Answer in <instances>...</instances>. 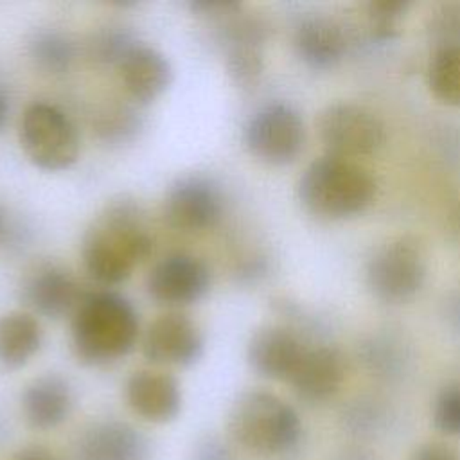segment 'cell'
<instances>
[{"label":"cell","instance_id":"cell-1","mask_svg":"<svg viewBox=\"0 0 460 460\" xmlns=\"http://www.w3.org/2000/svg\"><path fill=\"white\" fill-rule=\"evenodd\" d=\"M155 248L144 208L129 198L106 203L83 235L81 257L86 273L104 286L128 280Z\"/></svg>","mask_w":460,"mask_h":460},{"label":"cell","instance_id":"cell-2","mask_svg":"<svg viewBox=\"0 0 460 460\" xmlns=\"http://www.w3.org/2000/svg\"><path fill=\"white\" fill-rule=\"evenodd\" d=\"M138 331V314L128 298L113 291L84 293L72 313V350L84 365H110L135 349Z\"/></svg>","mask_w":460,"mask_h":460},{"label":"cell","instance_id":"cell-3","mask_svg":"<svg viewBox=\"0 0 460 460\" xmlns=\"http://www.w3.org/2000/svg\"><path fill=\"white\" fill-rule=\"evenodd\" d=\"M376 178L352 158L325 153L313 160L298 180V199L323 219H343L363 212L376 196Z\"/></svg>","mask_w":460,"mask_h":460},{"label":"cell","instance_id":"cell-4","mask_svg":"<svg viewBox=\"0 0 460 460\" xmlns=\"http://www.w3.org/2000/svg\"><path fill=\"white\" fill-rule=\"evenodd\" d=\"M226 429L239 447L261 456L291 453L302 437L295 408L268 390L243 392L228 411Z\"/></svg>","mask_w":460,"mask_h":460},{"label":"cell","instance_id":"cell-5","mask_svg":"<svg viewBox=\"0 0 460 460\" xmlns=\"http://www.w3.org/2000/svg\"><path fill=\"white\" fill-rule=\"evenodd\" d=\"M428 271L426 248L415 235H399L370 255L365 279L368 289L383 302L410 300L424 284Z\"/></svg>","mask_w":460,"mask_h":460},{"label":"cell","instance_id":"cell-6","mask_svg":"<svg viewBox=\"0 0 460 460\" xmlns=\"http://www.w3.org/2000/svg\"><path fill=\"white\" fill-rule=\"evenodd\" d=\"M20 146L38 169L63 171L79 156V135L68 115L54 104L32 102L20 120Z\"/></svg>","mask_w":460,"mask_h":460},{"label":"cell","instance_id":"cell-7","mask_svg":"<svg viewBox=\"0 0 460 460\" xmlns=\"http://www.w3.org/2000/svg\"><path fill=\"white\" fill-rule=\"evenodd\" d=\"M316 133L329 155L352 160L376 153L386 138L381 119L356 102L327 104L316 117Z\"/></svg>","mask_w":460,"mask_h":460},{"label":"cell","instance_id":"cell-8","mask_svg":"<svg viewBox=\"0 0 460 460\" xmlns=\"http://www.w3.org/2000/svg\"><path fill=\"white\" fill-rule=\"evenodd\" d=\"M243 140L257 160L268 165H288L304 149L305 128L295 108L286 102H270L248 119Z\"/></svg>","mask_w":460,"mask_h":460},{"label":"cell","instance_id":"cell-9","mask_svg":"<svg viewBox=\"0 0 460 460\" xmlns=\"http://www.w3.org/2000/svg\"><path fill=\"white\" fill-rule=\"evenodd\" d=\"M217 38L225 47V68L235 86L252 90L257 86L264 70V41L268 40V23L257 14L243 13L217 22Z\"/></svg>","mask_w":460,"mask_h":460},{"label":"cell","instance_id":"cell-10","mask_svg":"<svg viewBox=\"0 0 460 460\" xmlns=\"http://www.w3.org/2000/svg\"><path fill=\"white\" fill-rule=\"evenodd\" d=\"M210 268L199 257L172 253L149 270L146 291L160 305L183 307L201 300L210 288Z\"/></svg>","mask_w":460,"mask_h":460},{"label":"cell","instance_id":"cell-11","mask_svg":"<svg viewBox=\"0 0 460 460\" xmlns=\"http://www.w3.org/2000/svg\"><path fill=\"white\" fill-rule=\"evenodd\" d=\"M203 347L199 327L180 311L158 314L142 338L144 358L162 367H190L201 358Z\"/></svg>","mask_w":460,"mask_h":460},{"label":"cell","instance_id":"cell-12","mask_svg":"<svg viewBox=\"0 0 460 460\" xmlns=\"http://www.w3.org/2000/svg\"><path fill=\"white\" fill-rule=\"evenodd\" d=\"M164 219L181 232L214 228L223 216V198L217 187L203 176H185L171 185L164 199Z\"/></svg>","mask_w":460,"mask_h":460},{"label":"cell","instance_id":"cell-13","mask_svg":"<svg viewBox=\"0 0 460 460\" xmlns=\"http://www.w3.org/2000/svg\"><path fill=\"white\" fill-rule=\"evenodd\" d=\"M74 460H151L147 437L129 422L95 420L74 442Z\"/></svg>","mask_w":460,"mask_h":460},{"label":"cell","instance_id":"cell-14","mask_svg":"<svg viewBox=\"0 0 460 460\" xmlns=\"http://www.w3.org/2000/svg\"><path fill=\"white\" fill-rule=\"evenodd\" d=\"M307 347L295 331L284 325H262L252 334L246 358L259 376L289 383Z\"/></svg>","mask_w":460,"mask_h":460},{"label":"cell","instance_id":"cell-15","mask_svg":"<svg viewBox=\"0 0 460 460\" xmlns=\"http://www.w3.org/2000/svg\"><path fill=\"white\" fill-rule=\"evenodd\" d=\"M126 402L142 420L165 424L181 410V388L178 379L164 370L140 368L131 372L124 386Z\"/></svg>","mask_w":460,"mask_h":460},{"label":"cell","instance_id":"cell-16","mask_svg":"<svg viewBox=\"0 0 460 460\" xmlns=\"http://www.w3.org/2000/svg\"><path fill=\"white\" fill-rule=\"evenodd\" d=\"M22 296L34 313L58 320L72 314L84 293L72 273L49 264L27 277L22 288Z\"/></svg>","mask_w":460,"mask_h":460},{"label":"cell","instance_id":"cell-17","mask_svg":"<svg viewBox=\"0 0 460 460\" xmlns=\"http://www.w3.org/2000/svg\"><path fill=\"white\" fill-rule=\"evenodd\" d=\"M293 47L296 56L314 70L336 66L347 52L343 27L329 16L307 14L293 29Z\"/></svg>","mask_w":460,"mask_h":460},{"label":"cell","instance_id":"cell-18","mask_svg":"<svg viewBox=\"0 0 460 460\" xmlns=\"http://www.w3.org/2000/svg\"><path fill=\"white\" fill-rule=\"evenodd\" d=\"M74 392L59 374L34 377L22 394V413L25 422L40 431L61 426L72 413Z\"/></svg>","mask_w":460,"mask_h":460},{"label":"cell","instance_id":"cell-19","mask_svg":"<svg viewBox=\"0 0 460 460\" xmlns=\"http://www.w3.org/2000/svg\"><path fill=\"white\" fill-rule=\"evenodd\" d=\"M343 377L345 363L334 347L309 345L288 385L298 399L322 402L340 390Z\"/></svg>","mask_w":460,"mask_h":460},{"label":"cell","instance_id":"cell-20","mask_svg":"<svg viewBox=\"0 0 460 460\" xmlns=\"http://www.w3.org/2000/svg\"><path fill=\"white\" fill-rule=\"evenodd\" d=\"M126 93L138 104L158 99L172 81L167 58L153 47L137 43L117 66Z\"/></svg>","mask_w":460,"mask_h":460},{"label":"cell","instance_id":"cell-21","mask_svg":"<svg viewBox=\"0 0 460 460\" xmlns=\"http://www.w3.org/2000/svg\"><path fill=\"white\" fill-rule=\"evenodd\" d=\"M43 331L34 314L9 311L0 314V367L18 370L40 350Z\"/></svg>","mask_w":460,"mask_h":460},{"label":"cell","instance_id":"cell-22","mask_svg":"<svg viewBox=\"0 0 460 460\" xmlns=\"http://www.w3.org/2000/svg\"><path fill=\"white\" fill-rule=\"evenodd\" d=\"M29 58L32 65L47 75L65 74L74 61V43L72 40L59 31L45 29L32 34L27 45Z\"/></svg>","mask_w":460,"mask_h":460},{"label":"cell","instance_id":"cell-23","mask_svg":"<svg viewBox=\"0 0 460 460\" xmlns=\"http://www.w3.org/2000/svg\"><path fill=\"white\" fill-rule=\"evenodd\" d=\"M142 129L140 113L119 102H110L102 106L92 120V131L95 137L108 146H122L131 142Z\"/></svg>","mask_w":460,"mask_h":460},{"label":"cell","instance_id":"cell-24","mask_svg":"<svg viewBox=\"0 0 460 460\" xmlns=\"http://www.w3.org/2000/svg\"><path fill=\"white\" fill-rule=\"evenodd\" d=\"M137 43L140 41L124 25L106 23L88 36L86 58L97 66H119Z\"/></svg>","mask_w":460,"mask_h":460},{"label":"cell","instance_id":"cell-25","mask_svg":"<svg viewBox=\"0 0 460 460\" xmlns=\"http://www.w3.org/2000/svg\"><path fill=\"white\" fill-rule=\"evenodd\" d=\"M428 86L447 106H460V47L437 49L428 65Z\"/></svg>","mask_w":460,"mask_h":460},{"label":"cell","instance_id":"cell-26","mask_svg":"<svg viewBox=\"0 0 460 460\" xmlns=\"http://www.w3.org/2000/svg\"><path fill=\"white\" fill-rule=\"evenodd\" d=\"M408 5V2L392 0L370 2L367 5V18L372 36H376L377 40H390L397 32L399 18L404 14Z\"/></svg>","mask_w":460,"mask_h":460},{"label":"cell","instance_id":"cell-27","mask_svg":"<svg viewBox=\"0 0 460 460\" xmlns=\"http://www.w3.org/2000/svg\"><path fill=\"white\" fill-rule=\"evenodd\" d=\"M433 424L446 435H460V383L438 392L433 402Z\"/></svg>","mask_w":460,"mask_h":460},{"label":"cell","instance_id":"cell-28","mask_svg":"<svg viewBox=\"0 0 460 460\" xmlns=\"http://www.w3.org/2000/svg\"><path fill=\"white\" fill-rule=\"evenodd\" d=\"M429 32L438 43L437 49L460 47V5H444L435 13Z\"/></svg>","mask_w":460,"mask_h":460},{"label":"cell","instance_id":"cell-29","mask_svg":"<svg viewBox=\"0 0 460 460\" xmlns=\"http://www.w3.org/2000/svg\"><path fill=\"white\" fill-rule=\"evenodd\" d=\"M189 460H237V458L226 442H223L217 437H205L194 444Z\"/></svg>","mask_w":460,"mask_h":460},{"label":"cell","instance_id":"cell-30","mask_svg":"<svg viewBox=\"0 0 460 460\" xmlns=\"http://www.w3.org/2000/svg\"><path fill=\"white\" fill-rule=\"evenodd\" d=\"M410 460H460V455L446 442H426L411 453Z\"/></svg>","mask_w":460,"mask_h":460},{"label":"cell","instance_id":"cell-31","mask_svg":"<svg viewBox=\"0 0 460 460\" xmlns=\"http://www.w3.org/2000/svg\"><path fill=\"white\" fill-rule=\"evenodd\" d=\"M13 460H63L58 453H54L50 447L41 444H31L16 451Z\"/></svg>","mask_w":460,"mask_h":460},{"label":"cell","instance_id":"cell-32","mask_svg":"<svg viewBox=\"0 0 460 460\" xmlns=\"http://www.w3.org/2000/svg\"><path fill=\"white\" fill-rule=\"evenodd\" d=\"M5 117H7V101H5V95H4V92L0 90V129L4 128Z\"/></svg>","mask_w":460,"mask_h":460},{"label":"cell","instance_id":"cell-33","mask_svg":"<svg viewBox=\"0 0 460 460\" xmlns=\"http://www.w3.org/2000/svg\"><path fill=\"white\" fill-rule=\"evenodd\" d=\"M5 232H7V216L4 207L0 205V241L5 237Z\"/></svg>","mask_w":460,"mask_h":460},{"label":"cell","instance_id":"cell-34","mask_svg":"<svg viewBox=\"0 0 460 460\" xmlns=\"http://www.w3.org/2000/svg\"><path fill=\"white\" fill-rule=\"evenodd\" d=\"M343 460H374L372 456H368V455H363V453H356V455H349V456H343Z\"/></svg>","mask_w":460,"mask_h":460}]
</instances>
